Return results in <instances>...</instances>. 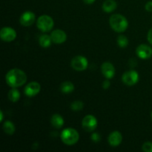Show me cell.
Instances as JSON below:
<instances>
[{"mask_svg": "<svg viewBox=\"0 0 152 152\" xmlns=\"http://www.w3.org/2000/svg\"><path fill=\"white\" fill-rule=\"evenodd\" d=\"M5 81L10 87L19 88L27 82V75L19 68H13L6 74Z\"/></svg>", "mask_w": 152, "mask_h": 152, "instance_id": "1", "label": "cell"}, {"mask_svg": "<svg viewBox=\"0 0 152 152\" xmlns=\"http://www.w3.org/2000/svg\"><path fill=\"white\" fill-rule=\"evenodd\" d=\"M109 25L115 32L123 33L129 28V22L123 15L115 13L109 18Z\"/></svg>", "mask_w": 152, "mask_h": 152, "instance_id": "2", "label": "cell"}, {"mask_svg": "<svg viewBox=\"0 0 152 152\" xmlns=\"http://www.w3.org/2000/svg\"><path fill=\"white\" fill-rule=\"evenodd\" d=\"M62 142L66 145H74L80 140V134L76 129L73 128L65 129L60 134Z\"/></svg>", "mask_w": 152, "mask_h": 152, "instance_id": "3", "label": "cell"}, {"mask_svg": "<svg viewBox=\"0 0 152 152\" xmlns=\"http://www.w3.org/2000/svg\"><path fill=\"white\" fill-rule=\"evenodd\" d=\"M53 26H54V21L53 18L48 15H42L37 19V27L42 32H48L53 29Z\"/></svg>", "mask_w": 152, "mask_h": 152, "instance_id": "4", "label": "cell"}, {"mask_svg": "<svg viewBox=\"0 0 152 152\" xmlns=\"http://www.w3.org/2000/svg\"><path fill=\"white\" fill-rule=\"evenodd\" d=\"M71 65L74 71H83L87 69L88 66V61L86 56L77 55L71 59Z\"/></svg>", "mask_w": 152, "mask_h": 152, "instance_id": "5", "label": "cell"}, {"mask_svg": "<svg viewBox=\"0 0 152 152\" xmlns=\"http://www.w3.org/2000/svg\"><path fill=\"white\" fill-rule=\"evenodd\" d=\"M140 76L138 72L134 70H130L122 76V82L127 86H133L139 82Z\"/></svg>", "mask_w": 152, "mask_h": 152, "instance_id": "6", "label": "cell"}, {"mask_svg": "<svg viewBox=\"0 0 152 152\" xmlns=\"http://www.w3.org/2000/svg\"><path fill=\"white\" fill-rule=\"evenodd\" d=\"M98 126V121L96 117L92 114L85 116L82 120V126L83 129L88 132H94Z\"/></svg>", "mask_w": 152, "mask_h": 152, "instance_id": "7", "label": "cell"}, {"mask_svg": "<svg viewBox=\"0 0 152 152\" xmlns=\"http://www.w3.org/2000/svg\"><path fill=\"white\" fill-rule=\"evenodd\" d=\"M16 31L11 27H4L0 31V37L2 41L6 42H10L16 38Z\"/></svg>", "mask_w": 152, "mask_h": 152, "instance_id": "8", "label": "cell"}, {"mask_svg": "<svg viewBox=\"0 0 152 152\" xmlns=\"http://www.w3.org/2000/svg\"><path fill=\"white\" fill-rule=\"evenodd\" d=\"M36 21V15L34 12L27 10L22 13L19 18V22L24 27L31 26Z\"/></svg>", "mask_w": 152, "mask_h": 152, "instance_id": "9", "label": "cell"}, {"mask_svg": "<svg viewBox=\"0 0 152 152\" xmlns=\"http://www.w3.org/2000/svg\"><path fill=\"white\" fill-rule=\"evenodd\" d=\"M41 91V85L37 82H31L24 89V93L28 97H33L38 94Z\"/></svg>", "mask_w": 152, "mask_h": 152, "instance_id": "10", "label": "cell"}, {"mask_svg": "<svg viewBox=\"0 0 152 152\" xmlns=\"http://www.w3.org/2000/svg\"><path fill=\"white\" fill-rule=\"evenodd\" d=\"M136 54L142 59H150L152 56V48L146 44H141L136 48Z\"/></svg>", "mask_w": 152, "mask_h": 152, "instance_id": "11", "label": "cell"}, {"mask_svg": "<svg viewBox=\"0 0 152 152\" xmlns=\"http://www.w3.org/2000/svg\"><path fill=\"white\" fill-rule=\"evenodd\" d=\"M101 72L105 78L111 80L115 76V68L110 62H104L101 65Z\"/></svg>", "mask_w": 152, "mask_h": 152, "instance_id": "12", "label": "cell"}, {"mask_svg": "<svg viewBox=\"0 0 152 152\" xmlns=\"http://www.w3.org/2000/svg\"><path fill=\"white\" fill-rule=\"evenodd\" d=\"M50 37L55 44H62L67 40V34L64 31L61 29H56L50 34Z\"/></svg>", "mask_w": 152, "mask_h": 152, "instance_id": "13", "label": "cell"}, {"mask_svg": "<svg viewBox=\"0 0 152 152\" xmlns=\"http://www.w3.org/2000/svg\"><path fill=\"white\" fill-rule=\"evenodd\" d=\"M123 141V135L118 131H114L108 135V142L112 147H117L121 144Z\"/></svg>", "mask_w": 152, "mask_h": 152, "instance_id": "14", "label": "cell"}, {"mask_svg": "<svg viewBox=\"0 0 152 152\" xmlns=\"http://www.w3.org/2000/svg\"><path fill=\"white\" fill-rule=\"evenodd\" d=\"M64 123H65L64 118L59 114H53L50 118V124L56 129H61L64 126Z\"/></svg>", "mask_w": 152, "mask_h": 152, "instance_id": "15", "label": "cell"}, {"mask_svg": "<svg viewBox=\"0 0 152 152\" xmlns=\"http://www.w3.org/2000/svg\"><path fill=\"white\" fill-rule=\"evenodd\" d=\"M117 3L114 0H105L103 2L102 8L105 13H111L117 9Z\"/></svg>", "mask_w": 152, "mask_h": 152, "instance_id": "16", "label": "cell"}, {"mask_svg": "<svg viewBox=\"0 0 152 152\" xmlns=\"http://www.w3.org/2000/svg\"><path fill=\"white\" fill-rule=\"evenodd\" d=\"M52 41L50 35H48V34H42L40 36L39 39V43L41 47L44 48H47L51 45Z\"/></svg>", "mask_w": 152, "mask_h": 152, "instance_id": "17", "label": "cell"}, {"mask_svg": "<svg viewBox=\"0 0 152 152\" xmlns=\"http://www.w3.org/2000/svg\"><path fill=\"white\" fill-rule=\"evenodd\" d=\"M3 131L4 133L7 135H13L16 132V127L15 125L13 124V122L10 121V120H6L2 126Z\"/></svg>", "mask_w": 152, "mask_h": 152, "instance_id": "18", "label": "cell"}, {"mask_svg": "<svg viewBox=\"0 0 152 152\" xmlns=\"http://www.w3.org/2000/svg\"><path fill=\"white\" fill-rule=\"evenodd\" d=\"M74 88H75L74 85L70 81L63 82L60 86V91L65 94H71L74 91Z\"/></svg>", "mask_w": 152, "mask_h": 152, "instance_id": "19", "label": "cell"}, {"mask_svg": "<svg viewBox=\"0 0 152 152\" xmlns=\"http://www.w3.org/2000/svg\"><path fill=\"white\" fill-rule=\"evenodd\" d=\"M7 96H8V99L10 102H16L20 99L21 94L17 88H11V89L9 91Z\"/></svg>", "mask_w": 152, "mask_h": 152, "instance_id": "20", "label": "cell"}, {"mask_svg": "<svg viewBox=\"0 0 152 152\" xmlns=\"http://www.w3.org/2000/svg\"><path fill=\"white\" fill-rule=\"evenodd\" d=\"M117 45H118L119 47L122 48H126L129 45V39H128L127 37H126L125 35L121 34V35H119L118 37H117Z\"/></svg>", "mask_w": 152, "mask_h": 152, "instance_id": "21", "label": "cell"}, {"mask_svg": "<svg viewBox=\"0 0 152 152\" xmlns=\"http://www.w3.org/2000/svg\"><path fill=\"white\" fill-rule=\"evenodd\" d=\"M84 108V103L82 101L76 100L71 104V108L74 111H80Z\"/></svg>", "mask_w": 152, "mask_h": 152, "instance_id": "22", "label": "cell"}, {"mask_svg": "<svg viewBox=\"0 0 152 152\" xmlns=\"http://www.w3.org/2000/svg\"><path fill=\"white\" fill-rule=\"evenodd\" d=\"M142 151L145 152H152V142H145L142 145Z\"/></svg>", "mask_w": 152, "mask_h": 152, "instance_id": "23", "label": "cell"}, {"mask_svg": "<svg viewBox=\"0 0 152 152\" xmlns=\"http://www.w3.org/2000/svg\"><path fill=\"white\" fill-rule=\"evenodd\" d=\"M91 140L93 142H99L101 140V137L99 133H97V132H94L91 134Z\"/></svg>", "mask_w": 152, "mask_h": 152, "instance_id": "24", "label": "cell"}, {"mask_svg": "<svg viewBox=\"0 0 152 152\" xmlns=\"http://www.w3.org/2000/svg\"><path fill=\"white\" fill-rule=\"evenodd\" d=\"M102 86V88H103V89H105V90L108 89L110 88V86H111V82L108 80V79H106V80L103 81Z\"/></svg>", "mask_w": 152, "mask_h": 152, "instance_id": "25", "label": "cell"}, {"mask_svg": "<svg viewBox=\"0 0 152 152\" xmlns=\"http://www.w3.org/2000/svg\"><path fill=\"white\" fill-rule=\"evenodd\" d=\"M145 8L147 11L152 12V1H149L145 4Z\"/></svg>", "mask_w": 152, "mask_h": 152, "instance_id": "26", "label": "cell"}, {"mask_svg": "<svg viewBox=\"0 0 152 152\" xmlns=\"http://www.w3.org/2000/svg\"><path fill=\"white\" fill-rule=\"evenodd\" d=\"M147 39H148V42L152 45V28L148 31V34H147Z\"/></svg>", "mask_w": 152, "mask_h": 152, "instance_id": "27", "label": "cell"}, {"mask_svg": "<svg viewBox=\"0 0 152 152\" xmlns=\"http://www.w3.org/2000/svg\"><path fill=\"white\" fill-rule=\"evenodd\" d=\"M95 1H96V0H83V1H84V2L87 4H93Z\"/></svg>", "mask_w": 152, "mask_h": 152, "instance_id": "28", "label": "cell"}, {"mask_svg": "<svg viewBox=\"0 0 152 152\" xmlns=\"http://www.w3.org/2000/svg\"><path fill=\"white\" fill-rule=\"evenodd\" d=\"M3 119H4V114H3V111H0V121L2 122Z\"/></svg>", "mask_w": 152, "mask_h": 152, "instance_id": "29", "label": "cell"}, {"mask_svg": "<svg viewBox=\"0 0 152 152\" xmlns=\"http://www.w3.org/2000/svg\"><path fill=\"white\" fill-rule=\"evenodd\" d=\"M151 120H152V112H151Z\"/></svg>", "mask_w": 152, "mask_h": 152, "instance_id": "30", "label": "cell"}]
</instances>
